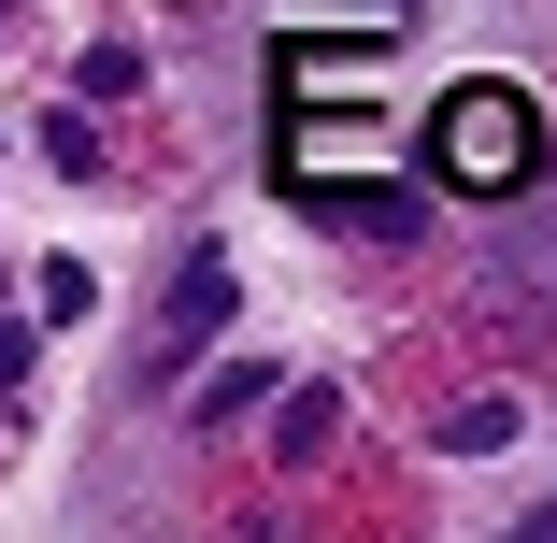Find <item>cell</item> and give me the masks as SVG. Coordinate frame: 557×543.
<instances>
[{"instance_id":"obj_3","label":"cell","mask_w":557,"mask_h":543,"mask_svg":"<svg viewBox=\"0 0 557 543\" xmlns=\"http://www.w3.org/2000/svg\"><path fill=\"white\" fill-rule=\"evenodd\" d=\"M214 330H230V258H186V272H172V330H158V358H144V372H172V358H186V344H214Z\"/></svg>"},{"instance_id":"obj_4","label":"cell","mask_w":557,"mask_h":543,"mask_svg":"<svg viewBox=\"0 0 557 543\" xmlns=\"http://www.w3.org/2000/svg\"><path fill=\"white\" fill-rule=\"evenodd\" d=\"M329 429H344V400H329V386H272V444H286V458H314Z\"/></svg>"},{"instance_id":"obj_8","label":"cell","mask_w":557,"mask_h":543,"mask_svg":"<svg viewBox=\"0 0 557 543\" xmlns=\"http://www.w3.org/2000/svg\"><path fill=\"white\" fill-rule=\"evenodd\" d=\"M372 15H386V0H372Z\"/></svg>"},{"instance_id":"obj_1","label":"cell","mask_w":557,"mask_h":543,"mask_svg":"<svg viewBox=\"0 0 557 543\" xmlns=\"http://www.w3.org/2000/svg\"><path fill=\"white\" fill-rule=\"evenodd\" d=\"M529 158H543V129H529V100H515V86H458V100L429 115V172H443V186H472V200H515Z\"/></svg>"},{"instance_id":"obj_6","label":"cell","mask_w":557,"mask_h":543,"mask_svg":"<svg viewBox=\"0 0 557 543\" xmlns=\"http://www.w3.org/2000/svg\"><path fill=\"white\" fill-rule=\"evenodd\" d=\"M29 372V314H0V386H15Z\"/></svg>"},{"instance_id":"obj_7","label":"cell","mask_w":557,"mask_h":543,"mask_svg":"<svg viewBox=\"0 0 557 543\" xmlns=\"http://www.w3.org/2000/svg\"><path fill=\"white\" fill-rule=\"evenodd\" d=\"M515 543H557V501H529V515H515Z\"/></svg>"},{"instance_id":"obj_5","label":"cell","mask_w":557,"mask_h":543,"mask_svg":"<svg viewBox=\"0 0 557 543\" xmlns=\"http://www.w3.org/2000/svg\"><path fill=\"white\" fill-rule=\"evenodd\" d=\"M443 444H458V458H500V444H515V400H472L458 429H443Z\"/></svg>"},{"instance_id":"obj_2","label":"cell","mask_w":557,"mask_h":543,"mask_svg":"<svg viewBox=\"0 0 557 543\" xmlns=\"http://www.w3.org/2000/svg\"><path fill=\"white\" fill-rule=\"evenodd\" d=\"M300 214H329V230H358V244H414V230H429V200H414V186H386V172H329Z\"/></svg>"}]
</instances>
